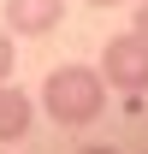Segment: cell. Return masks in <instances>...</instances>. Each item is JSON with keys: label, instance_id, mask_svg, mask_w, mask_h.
I'll return each mask as SVG.
<instances>
[{"label": "cell", "instance_id": "6da1fadb", "mask_svg": "<svg viewBox=\"0 0 148 154\" xmlns=\"http://www.w3.org/2000/svg\"><path fill=\"white\" fill-rule=\"evenodd\" d=\"M42 107L54 125H89L107 107V77L101 65H54L42 83Z\"/></svg>", "mask_w": 148, "mask_h": 154}, {"label": "cell", "instance_id": "7a4b0ae2", "mask_svg": "<svg viewBox=\"0 0 148 154\" xmlns=\"http://www.w3.org/2000/svg\"><path fill=\"white\" fill-rule=\"evenodd\" d=\"M101 77H107V89L142 101V95H148V42L136 36V30L113 36L107 48H101Z\"/></svg>", "mask_w": 148, "mask_h": 154}, {"label": "cell", "instance_id": "3957f363", "mask_svg": "<svg viewBox=\"0 0 148 154\" xmlns=\"http://www.w3.org/2000/svg\"><path fill=\"white\" fill-rule=\"evenodd\" d=\"M65 18V0H6V30L12 36H48Z\"/></svg>", "mask_w": 148, "mask_h": 154}, {"label": "cell", "instance_id": "277c9868", "mask_svg": "<svg viewBox=\"0 0 148 154\" xmlns=\"http://www.w3.org/2000/svg\"><path fill=\"white\" fill-rule=\"evenodd\" d=\"M36 119V101L24 95L18 83H0V142H24Z\"/></svg>", "mask_w": 148, "mask_h": 154}, {"label": "cell", "instance_id": "5b68a950", "mask_svg": "<svg viewBox=\"0 0 148 154\" xmlns=\"http://www.w3.org/2000/svg\"><path fill=\"white\" fill-rule=\"evenodd\" d=\"M12 30H6V24H0V83H12V65H18V48H12Z\"/></svg>", "mask_w": 148, "mask_h": 154}, {"label": "cell", "instance_id": "8992f818", "mask_svg": "<svg viewBox=\"0 0 148 154\" xmlns=\"http://www.w3.org/2000/svg\"><path fill=\"white\" fill-rule=\"evenodd\" d=\"M130 30H136V36L148 42V0H142V6H136V24H130Z\"/></svg>", "mask_w": 148, "mask_h": 154}, {"label": "cell", "instance_id": "52a82bcc", "mask_svg": "<svg viewBox=\"0 0 148 154\" xmlns=\"http://www.w3.org/2000/svg\"><path fill=\"white\" fill-rule=\"evenodd\" d=\"M77 154H119L113 142H95V148H77Z\"/></svg>", "mask_w": 148, "mask_h": 154}, {"label": "cell", "instance_id": "ba28073f", "mask_svg": "<svg viewBox=\"0 0 148 154\" xmlns=\"http://www.w3.org/2000/svg\"><path fill=\"white\" fill-rule=\"evenodd\" d=\"M89 6H101V12H107V6H119V0H89Z\"/></svg>", "mask_w": 148, "mask_h": 154}]
</instances>
